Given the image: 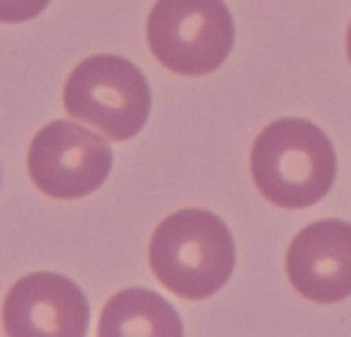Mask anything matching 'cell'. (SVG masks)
<instances>
[{
    "label": "cell",
    "mask_w": 351,
    "mask_h": 337,
    "mask_svg": "<svg viewBox=\"0 0 351 337\" xmlns=\"http://www.w3.org/2000/svg\"><path fill=\"white\" fill-rule=\"evenodd\" d=\"M113 166L108 137L75 121H51L34 135L27 172L44 196L77 200L104 186Z\"/></svg>",
    "instance_id": "obj_5"
},
{
    "label": "cell",
    "mask_w": 351,
    "mask_h": 337,
    "mask_svg": "<svg viewBox=\"0 0 351 337\" xmlns=\"http://www.w3.org/2000/svg\"><path fill=\"white\" fill-rule=\"evenodd\" d=\"M234 17L224 0H156L147 17V46L166 70L202 78L234 49Z\"/></svg>",
    "instance_id": "obj_4"
},
{
    "label": "cell",
    "mask_w": 351,
    "mask_h": 337,
    "mask_svg": "<svg viewBox=\"0 0 351 337\" xmlns=\"http://www.w3.org/2000/svg\"><path fill=\"white\" fill-rule=\"evenodd\" d=\"M104 337H154L183 335L181 316L161 294L152 289H123L106 301L99 318Z\"/></svg>",
    "instance_id": "obj_8"
},
{
    "label": "cell",
    "mask_w": 351,
    "mask_h": 337,
    "mask_svg": "<svg viewBox=\"0 0 351 337\" xmlns=\"http://www.w3.org/2000/svg\"><path fill=\"white\" fill-rule=\"evenodd\" d=\"M234 265V236L207 210L188 207L173 212L152 234V272L161 287L188 301H202L219 292L229 282Z\"/></svg>",
    "instance_id": "obj_2"
},
{
    "label": "cell",
    "mask_w": 351,
    "mask_h": 337,
    "mask_svg": "<svg viewBox=\"0 0 351 337\" xmlns=\"http://www.w3.org/2000/svg\"><path fill=\"white\" fill-rule=\"evenodd\" d=\"M3 327L12 337H82L89 330V301L65 275H27L8 292Z\"/></svg>",
    "instance_id": "obj_6"
},
{
    "label": "cell",
    "mask_w": 351,
    "mask_h": 337,
    "mask_svg": "<svg viewBox=\"0 0 351 337\" xmlns=\"http://www.w3.org/2000/svg\"><path fill=\"white\" fill-rule=\"evenodd\" d=\"M250 174L265 200L284 210H306L330 193L337 154L330 137L311 121L279 118L255 137Z\"/></svg>",
    "instance_id": "obj_1"
},
{
    "label": "cell",
    "mask_w": 351,
    "mask_h": 337,
    "mask_svg": "<svg viewBox=\"0 0 351 337\" xmlns=\"http://www.w3.org/2000/svg\"><path fill=\"white\" fill-rule=\"evenodd\" d=\"M63 106L75 121L125 142L145 128L152 89L135 63L113 54L89 56L75 65L63 89Z\"/></svg>",
    "instance_id": "obj_3"
},
{
    "label": "cell",
    "mask_w": 351,
    "mask_h": 337,
    "mask_svg": "<svg viewBox=\"0 0 351 337\" xmlns=\"http://www.w3.org/2000/svg\"><path fill=\"white\" fill-rule=\"evenodd\" d=\"M51 0H0V22L17 25V22H29L46 10Z\"/></svg>",
    "instance_id": "obj_9"
},
{
    "label": "cell",
    "mask_w": 351,
    "mask_h": 337,
    "mask_svg": "<svg viewBox=\"0 0 351 337\" xmlns=\"http://www.w3.org/2000/svg\"><path fill=\"white\" fill-rule=\"evenodd\" d=\"M346 58L351 63V22H349V30H346Z\"/></svg>",
    "instance_id": "obj_10"
},
{
    "label": "cell",
    "mask_w": 351,
    "mask_h": 337,
    "mask_svg": "<svg viewBox=\"0 0 351 337\" xmlns=\"http://www.w3.org/2000/svg\"><path fill=\"white\" fill-rule=\"evenodd\" d=\"M287 277L303 299L337 303L351 297V224L320 220L293 236L287 251Z\"/></svg>",
    "instance_id": "obj_7"
}]
</instances>
